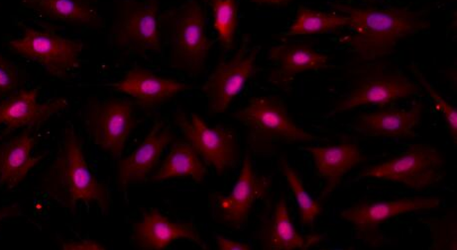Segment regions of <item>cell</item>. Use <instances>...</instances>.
<instances>
[{"label":"cell","instance_id":"5b68a950","mask_svg":"<svg viewBox=\"0 0 457 250\" xmlns=\"http://www.w3.org/2000/svg\"><path fill=\"white\" fill-rule=\"evenodd\" d=\"M9 47L24 59L38 62L55 77L66 79L79 65L84 44L61 36L25 27L23 37L8 42Z\"/></svg>","mask_w":457,"mask_h":250},{"label":"cell","instance_id":"cb8c5ba5","mask_svg":"<svg viewBox=\"0 0 457 250\" xmlns=\"http://www.w3.org/2000/svg\"><path fill=\"white\" fill-rule=\"evenodd\" d=\"M320 236L304 237L298 233L290 218L284 198L276 204L273 225L269 236L268 248L273 250L308 249L320 244Z\"/></svg>","mask_w":457,"mask_h":250},{"label":"cell","instance_id":"44dd1931","mask_svg":"<svg viewBox=\"0 0 457 250\" xmlns=\"http://www.w3.org/2000/svg\"><path fill=\"white\" fill-rule=\"evenodd\" d=\"M270 59L277 66V75L282 83H288L295 76L304 71L329 67L328 57L313 50L307 44H279L271 50Z\"/></svg>","mask_w":457,"mask_h":250},{"label":"cell","instance_id":"7402d4cb","mask_svg":"<svg viewBox=\"0 0 457 250\" xmlns=\"http://www.w3.org/2000/svg\"><path fill=\"white\" fill-rule=\"evenodd\" d=\"M22 4L51 20L91 27L102 23L101 15L85 0H22Z\"/></svg>","mask_w":457,"mask_h":250},{"label":"cell","instance_id":"83f0119b","mask_svg":"<svg viewBox=\"0 0 457 250\" xmlns=\"http://www.w3.org/2000/svg\"><path fill=\"white\" fill-rule=\"evenodd\" d=\"M418 77L425 87L427 93L429 96H431L432 101H434L436 109L440 111L446 120L447 125H449L451 135L453 138L454 144L457 141V110L453 107L450 103H447L444 98L438 94L431 83L427 80V78L422 75L418 73Z\"/></svg>","mask_w":457,"mask_h":250},{"label":"cell","instance_id":"ba28073f","mask_svg":"<svg viewBox=\"0 0 457 250\" xmlns=\"http://www.w3.org/2000/svg\"><path fill=\"white\" fill-rule=\"evenodd\" d=\"M158 0H124L114 24L119 47L138 55L161 50Z\"/></svg>","mask_w":457,"mask_h":250},{"label":"cell","instance_id":"4316f807","mask_svg":"<svg viewBox=\"0 0 457 250\" xmlns=\"http://www.w3.org/2000/svg\"><path fill=\"white\" fill-rule=\"evenodd\" d=\"M280 164L286 180L288 181L290 190L295 196V202L298 204L301 222L303 226L312 227L315 219L320 215V204L311 198L307 190H304L301 177L294 172V169L284 157L281 158Z\"/></svg>","mask_w":457,"mask_h":250},{"label":"cell","instance_id":"f546056e","mask_svg":"<svg viewBox=\"0 0 457 250\" xmlns=\"http://www.w3.org/2000/svg\"><path fill=\"white\" fill-rule=\"evenodd\" d=\"M62 248L65 250H104L101 244L96 242V240L83 239L78 240V242H66L62 243Z\"/></svg>","mask_w":457,"mask_h":250},{"label":"cell","instance_id":"5bb4252c","mask_svg":"<svg viewBox=\"0 0 457 250\" xmlns=\"http://www.w3.org/2000/svg\"><path fill=\"white\" fill-rule=\"evenodd\" d=\"M266 190L265 181L256 175L253 163L246 156L232 192L228 196H220L218 199L220 219L232 228H240L247 221L254 202L262 198Z\"/></svg>","mask_w":457,"mask_h":250},{"label":"cell","instance_id":"ac0fdd59","mask_svg":"<svg viewBox=\"0 0 457 250\" xmlns=\"http://www.w3.org/2000/svg\"><path fill=\"white\" fill-rule=\"evenodd\" d=\"M423 104L408 110H385L358 116L353 129L370 137L407 139L416 136L415 129L422 120Z\"/></svg>","mask_w":457,"mask_h":250},{"label":"cell","instance_id":"484cf974","mask_svg":"<svg viewBox=\"0 0 457 250\" xmlns=\"http://www.w3.org/2000/svg\"><path fill=\"white\" fill-rule=\"evenodd\" d=\"M209 4L212 8L213 28L218 33L222 48L228 51L232 48L237 29V0H209Z\"/></svg>","mask_w":457,"mask_h":250},{"label":"cell","instance_id":"9a60e30c","mask_svg":"<svg viewBox=\"0 0 457 250\" xmlns=\"http://www.w3.org/2000/svg\"><path fill=\"white\" fill-rule=\"evenodd\" d=\"M437 198H405L396 201L356 205L340 214V216L361 233H371L383 222L403 214L433 210L440 206Z\"/></svg>","mask_w":457,"mask_h":250},{"label":"cell","instance_id":"7a4b0ae2","mask_svg":"<svg viewBox=\"0 0 457 250\" xmlns=\"http://www.w3.org/2000/svg\"><path fill=\"white\" fill-rule=\"evenodd\" d=\"M43 189L51 199L70 210L80 203H96L104 215L110 213L109 189L89 169L73 127L62 133L58 153L44 176Z\"/></svg>","mask_w":457,"mask_h":250},{"label":"cell","instance_id":"ffe728a7","mask_svg":"<svg viewBox=\"0 0 457 250\" xmlns=\"http://www.w3.org/2000/svg\"><path fill=\"white\" fill-rule=\"evenodd\" d=\"M304 149L312 155L317 174L327 181L320 200L335 191L348 172L366 160L361 149L349 142L329 147L310 146Z\"/></svg>","mask_w":457,"mask_h":250},{"label":"cell","instance_id":"2e32d148","mask_svg":"<svg viewBox=\"0 0 457 250\" xmlns=\"http://www.w3.org/2000/svg\"><path fill=\"white\" fill-rule=\"evenodd\" d=\"M31 128L0 145V186L12 190L41 164L46 154L32 156L36 146Z\"/></svg>","mask_w":457,"mask_h":250},{"label":"cell","instance_id":"8992f818","mask_svg":"<svg viewBox=\"0 0 457 250\" xmlns=\"http://www.w3.org/2000/svg\"><path fill=\"white\" fill-rule=\"evenodd\" d=\"M236 118L249 131L255 141L310 142L320 138L311 135L291 119L279 98L255 97L236 113Z\"/></svg>","mask_w":457,"mask_h":250},{"label":"cell","instance_id":"d6a6232c","mask_svg":"<svg viewBox=\"0 0 457 250\" xmlns=\"http://www.w3.org/2000/svg\"><path fill=\"white\" fill-rule=\"evenodd\" d=\"M290 2H292V0H253L254 4L267 5H284Z\"/></svg>","mask_w":457,"mask_h":250},{"label":"cell","instance_id":"4dcf8cb0","mask_svg":"<svg viewBox=\"0 0 457 250\" xmlns=\"http://www.w3.org/2000/svg\"><path fill=\"white\" fill-rule=\"evenodd\" d=\"M217 245L220 250H250L251 247L247 244L236 242L227 238L217 236Z\"/></svg>","mask_w":457,"mask_h":250},{"label":"cell","instance_id":"603a6c76","mask_svg":"<svg viewBox=\"0 0 457 250\" xmlns=\"http://www.w3.org/2000/svg\"><path fill=\"white\" fill-rule=\"evenodd\" d=\"M207 171L199 158L198 153L189 142H180L172 147L152 181L161 182L173 178L191 177L201 183Z\"/></svg>","mask_w":457,"mask_h":250},{"label":"cell","instance_id":"8fae6325","mask_svg":"<svg viewBox=\"0 0 457 250\" xmlns=\"http://www.w3.org/2000/svg\"><path fill=\"white\" fill-rule=\"evenodd\" d=\"M172 141L171 129L163 121H157L142 144L129 157L120 159L116 171L120 189L127 191L129 185L145 182Z\"/></svg>","mask_w":457,"mask_h":250},{"label":"cell","instance_id":"3957f363","mask_svg":"<svg viewBox=\"0 0 457 250\" xmlns=\"http://www.w3.org/2000/svg\"><path fill=\"white\" fill-rule=\"evenodd\" d=\"M165 28L171 65L187 76H199L211 49L202 4L189 0L169 12Z\"/></svg>","mask_w":457,"mask_h":250},{"label":"cell","instance_id":"7c38bea8","mask_svg":"<svg viewBox=\"0 0 457 250\" xmlns=\"http://www.w3.org/2000/svg\"><path fill=\"white\" fill-rule=\"evenodd\" d=\"M40 87L21 92L0 103V126L6 130L3 137L21 128H35L48 121L54 115L65 110L69 105L66 98L49 102L37 101Z\"/></svg>","mask_w":457,"mask_h":250},{"label":"cell","instance_id":"4fadbf2b","mask_svg":"<svg viewBox=\"0 0 457 250\" xmlns=\"http://www.w3.org/2000/svg\"><path fill=\"white\" fill-rule=\"evenodd\" d=\"M418 92L419 87L402 75L367 77L337 104L333 113L345 112L361 106H386Z\"/></svg>","mask_w":457,"mask_h":250},{"label":"cell","instance_id":"d6986e66","mask_svg":"<svg viewBox=\"0 0 457 250\" xmlns=\"http://www.w3.org/2000/svg\"><path fill=\"white\" fill-rule=\"evenodd\" d=\"M110 86L148 107L162 105L187 88L175 79L161 77L140 68L129 70L120 83Z\"/></svg>","mask_w":457,"mask_h":250},{"label":"cell","instance_id":"277c9868","mask_svg":"<svg viewBox=\"0 0 457 250\" xmlns=\"http://www.w3.org/2000/svg\"><path fill=\"white\" fill-rule=\"evenodd\" d=\"M444 160L437 149L428 145H413L406 153L386 163L366 168L361 177L405 185L424 191L443 181Z\"/></svg>","mask_w":457,"mask_h":250},{"label":"cell","instance_id":"f1b7e54d","mask_svg":"<svg viewBox=\"0 0 457 250\" xmlns=\"http://www.w3.org/2000/svg\"><path fill=\"white\" fill-rule=\"evenodd\" d=\"M20 83V74L12 62L0 56V97L15 91Z\"/></svg>","mask_w":457,"mask_h":250},{"label":"cell","instance_id":"30bf717a","mask_svg":"<svg viewBox=\"0 0 457 250\" xmlns=\"http://www.w3.org/2000/svg\"><path fill=\"white\" fill-rule=\"evenodd\" d=\"M259 48L248 49L245 41L228 60L220 61L203 85L211 114L225 112L244 89L247 80L255 74Z\"/></svg>","mask_w":457,"mask_h":250},{"label":"cell","instance_id":"e0dca14e","mask_svg":"<svg viewBox=\"0 0 457 250\" xmlns=\"http://www.w3.org/2000/svg\"><path fill=\"white\" fill-rule=\"evenodd\" d=\"M137 247L145 250H162L176 240H190L204 247L198 230L189 224H179L162 215L158 210H152L143 216L134 233Z\"/></svg>","mask_w":457,"mask_h":250},{"label":"cell","instance_id":"1f68e13d","mask_svg":"<svg viewBox=\"0 0 457 250\" xmlns=\"http://www.w3.org/2000/svg\"><path fill=\"white\" fill-rule=\"evenodd\" d=\"M21 215V204H13L11 206L0 208V222Z\"/></svg>","mask_w":457,"mask_h":250},{"label":"cell","instance_id":"d4e9b609","mask_svg":"<svg viewBox=\"0 0 457 250\" xmlns=\"http://www.w3.org/2000/svg\"><path fill=\"white\" fill-rule=\"evenodd\" d=\"M348 25L349 20L345 15L320 12L301 6L289 30L282 36L289 37V36L325 34L345 28Z\"/></svg>","mask_w":457,"mask_h":250},{"label":"cell","instance_id":"52a82bcc","mask_svg":"<svg viewBox=\"0 0 457 250\" xmlns=\"http://www.w3.org/2000/svg\"><path fill=\"white\" fill-rule=\"evenodd\" d=\"M84 121L94 144L119 158L136 122L132 105L122 100L94 101L87 106Z\"/></svg>","mask_w":457,"mask_h":250},{"label":"cell","instance_id":"9c48e42d","mask_svg":"<svg viewBox=\"0 0 457 250\" xmlns=\"http://www.w3.org/2000/svg\"><path fill=\"white\" fill-rule=\"evenodd\" d=\"M185 139L205 162L216 169L219 175L229 171L237 163L239 151L235 133L221 126L211 127L200 116L184 113L176 118Z\"/></svg>","mask_w":457,"mask_h":250},{"label":"cell","instance_id":"6da1fadb","mask_svg":"<svg viewBox=\"0 0 457 250\" xmlns=\"http://www.w3.org/2000/svg\"><path fill=\"white\" fill-rule=\"evenodd\" d=\"M334 7L348 17L353 34L345 42L363 60L390 55L400 41L429 27L424 15L406 8H358L345 4Z\"/></svg>","mask_w":457,"mask_h":250}]
</instances>
